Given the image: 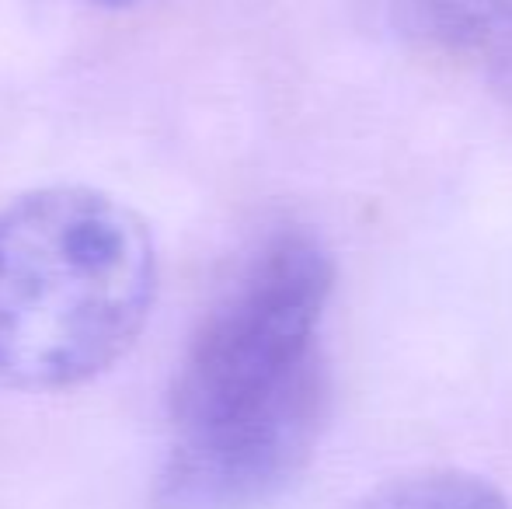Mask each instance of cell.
<instances>
[{
	"mask_svg": "<svg viewBox=\"0 0 512 509\" xmlns=\"http://www.w3.org/2000/svg\"><path fill=\"white\" fill-rule=\"evenodd\" d=\"M331 290L335 262L304 231L248 258L178 367L157 509H262L307 468L331 401L317 346Z\"/></svg>",
	"mask_w": 512,
	"mask_h": 509,
	"instance_id": "1",
	"label": "cell"
},
{
	"mask_svg": "<svg viewBox=\"0 0 512 509\" xmlns=\"http://www.w3.org/2000/svg\"><path fill=\"white\" fill-rule=\"evenodd\" d=\"M157 248L133 206L84 185L0 210V387L63 391L105 374L140 339Z\"/></svg>",
	"mask_w": 512,
	"mask_h": 509,
	"instance_id": "2",
	"label": "cell"
},
{
	"mask_svg": "<svg viewBox=\"0 0 512 509\" xmlns=\"http://www.w3.org/2000/svg\"><path fill=\"white\" fill-rule=\"evenodd\" d=\"M405 35L439 53L492 56L512 39V0H387Z\"/></svg>",
	"mask_w": 512,
	"mask_h": 509,
	"instance_id": "3",
	"label": "cell"
},
{
	"mask_svg": "<svg viewBox=\"0 0 512 509\" xmlns=\"http://www.w3.org/2000/svg\"><path fill=\"white\" fill-rule=\"evenodd\" d=\"M356 509H509V503L492 482L471 471L432 468L380 485Z\"/></svg>",
	"mask_w": 512,
	"mask_h": 509,
	"instance_id": "4",
	"label": "cell"
},
{
	"mask_svg": "<svg viewBox=\"0 0 512 509\" xmlns=\"http://www.w3.org/2000/svg\"><path fill=\"white\" fill-rule=\"evenodd\" d=\"M492 77H495V84H499L502 91H506V98H512V39L506 42V46H499L492 56Z\"/></svg>",
	"mask_w": 512,
	"mask_h": 509,
	"instance_id": "5",
	"label": "cell"
},
{
	"mask_svg": "<svg viewBox=\"0 0 512 509\" xmlns=\"http://www.w3.org/2000/svg\"><path fill=\"white\" fill-rule=\"evenodd\" d=\"M95 4H105V7H129V4H140V0H95Z\"/></svg>",
	"mask_w": 512,
	"mask_h": 509,
	"instance_id": "6",
	"label": "cell"
}]
</instances>
